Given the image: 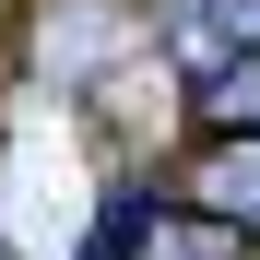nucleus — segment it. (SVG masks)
Returning <instances> with one entry per match:
<instances>
[{
    "mask_svg": "<svg viewBox=\"0 0 260 260\" xmlns=\"http://www.w3.org/2000/svg\"><path fill=\"white\" fill-rule=\"evenodd\" d=\"M213 201H260V154H225V166H213Z\"/></svg>",
    "mask_w": 260,
    "mask_h": 260,
    "instance_id": "obj_1",
    "label": "nucleus"
}]
</instances>
